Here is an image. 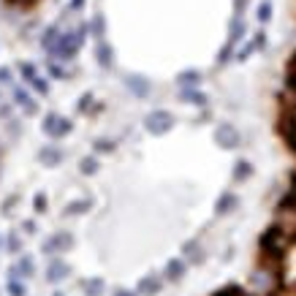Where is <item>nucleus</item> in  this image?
Wrapping results in <instances>:
<instances>
[{
    "label": "nucleus",
    "mask_w": 296,
    "mask_h": 296,
    "mask_svg": "<svg viewBox=\"0 0 296 296\" xmlns=\"http://www.w3.org/2000/svg\"><path fill=\"white\" fill-rule=\"evenodd\" d=\"M280 288V269L261 264L258 269H253L248 277V291L253 296H272Z\"/></svg>",
    "instance_id": "nucleus-1"
},
{
    "label": "nucleus",
    "mask_w": 296,
    "mask_h": 296,
    "mask_svg": "<svg viewBox=\"0 0 296 296\" xmlns=\"http://www.w3.org/2000/svg\"><path fill=\"white\" fill-rule=\"evenodd\" d=\"M272 226H275L288 242H296V193H288V196L280 201Z\"/></svg>",
    "instance_id": "nucleus-2"
},
{
    "label": "nucleus",
    "mask_w": 296,
    "mask_h": 296,
    "mask_svg": "<svg viewBox=\"0 0 296 296\" xmlns=\"http://www.w3.org/2000/svg\"><path fill=\"white\" fill-rule=\"evenodd\" d=\"M84 33H87V25H82L79 30H68V33L60 35V44H57V55L60 60H71V57L79 52V47H82L84 41Z\"/></svg>",
    "instance_id": "nucleus-3"
},
{
    "label": "nucleus",
    "mask_w": 296,
    "mask_h": 296,
    "mask_svg": "<svg viewBox=\"0 0 296 296\" xmlns=\"http://www.w3.org/2000/svg\"><path fill=\"white\" fill-rule=\"evenodd\" d=\"M144 128L150 133H155V136H163V133H169L174 128V117L169 114V111H152L150 117L144 120Z\"/></svg>",
    "instance_id": "nucleus-4"
},
{
    "label": "nucleus",
    "mask_w": 296,
    "mask_h": 296,
    "mask_svg": "<svg viewBox=\"0 0 296 296\" xmlns=\"http://www.w3.org/2000/svg\"><path fill=\"white\" fill-rule=\"evenodd\" d=\"M71 245H74V236L68 234V231H57V234H52L47 242H44V253L55 255V253H62V250H68Z\"/></svg>",
    "instance_id": "nucleus-5"
},
{
    "label": "nucleus",
    "mask_w": 296,
    "mask_h": 296,
    "mask_svg": "<svg viewBox=\"0 0 296 296\" xmlns=\"http://www.w3.org/2000/svg\"><path fill=\"white\" fill-rule=\"evenodd\" d=\"M215 141L223 147V150H236L239 147V133H236L234 125H220L215 131Z\"/></svg>",
    "instance_id": "nucleus-6"
},
{
    "label": "nucleus",
    "mask_w": 296,
    "mask_h": 296,
    "mask_svg": "<svg viewBox=\"0 0 296 296\" xmlns=\"http://www.w3.org/2000/svg\"><path fill=\"white\" fill-rule=\"evenodd\" d=\"M160 288H163V282H160V277H155V275H147V277H141V280H139V285H136V294H139V296H155Z\"/></svg>",
    "instance_id": "nucleus-7"
},
{
    "label": "nucleus",
    "mask_w": 296,
    "mask_h": 296,
    "mask_svg": "<svg viewBox=\"0 0 296 296\" xmlns=\"http://www.w3.org/2000/svg\"><path fill=\"white\" fill-rule=\"evenodd\" d=\"M68 272H71L68 264L60 261V258H55V261L47 266V282H60V280H65V277H68Z\"/></svg>",
    "instance_id": "nucleus-8"
},
{
    "label": "nucleus",
    "mask_w": 296,
    "mask_h": 296,
    "mask_svg": "<svg viewBox=\"0 0 296 296\" xmlns=\"http://www.w3.org/2000/svg\"><path fill=\"white\" fill-rule=\"evenodd\" d=\"M125 84H128V87H131V93H133V95H139V98H147V95H150V82H147L144 76H139V74L125 76Z\"/></svg>",
    "instance_id": "nucleus-9"
},
{
    "label": "nucleus",
    "mask_w": 296,
    "mask_h": 296,
    "mask_svg": "<svg viewBox=\"0 0 296 296\" xmlns=\"http://www.w3.org/2000/svg\"><path fill=\"white\" fill-rule=\"evenodd\" d=\"M60 28H55V25H49L47 33L41 35V47L47 49L49 55H57V44H60Z\"/></svg>",
    "instance_id": "nucleus-10"
},
{
    "label": "nucleus",
    "mask_w": 296,
    "mask_h": 296,
    "mask_svg": "<svg viewBox=\"0 0 296 296\" xmlns=\"http://www.w3.org/2000/svg\"><path fill=\"white\" fill-rule=\"evenodd\" d=\"M179 101H182V104H193V106H204L207 104V95H204L201 90H196V87H182Z\"/></svg>",
    "instance_id": "nucleus-11"
},
{
    "label": "nucleus",
    "mask_w": 296,
    "mask_h": 296,
    "mask_svg": "<svg viewBox=\"0 0 296 296\" xmlns=\"http://www.w3.org/2000/svg\"><path fill=\"white\" fill-rule=\"evenodd\" d=\"M38 160H41L44 166H60L62 150H57V147H44V150L38 152Z\"/></svg>",
    "instance_id": "nucleus-12"
},
{
    "label": "nucleus",
    "mask_w": 296,
    "mask_h": 296,
    "mask_svg": "<svg viewBox=\"0 0 296 296\" xmlns=\"http://www.w3.org/2000/svg\"><path fill=\"white\" fill-rule=\"evenodd\" d=\"M236 204H239V199H236L234 193H223L220 201H218V207H215V212L218 215H228V212H234Z\"/></svg>",
    "instance_id": "nucleus-13"
},
{
    "label": "nucleus",
    "mask_w": 296,
    "mask_h": 296,
    "mask_svg": "<svg viewBox=\"0 0 296 296\" xmlns=\"http://www.w3.org/2000/svg\"><path fill=\"white\" fill-rule=\"evenodd\" d=\"M185 266L187 264L182 258H171V261L166 264V280H179V277L185 275Z\"/></svg>",
    "instance_id": "nucleus-14"
},
{
    "label": "nucleus",
    "mask_w": 296,
    "mask_h": 296,
    "mask_svg": "<svg viewBox=\"0 0 296 296\" xmlns=\"http://www.w3.org/2000/svg\"><path fill=\"white\" fill-rule=\"evenodd\" d=\"M33 272H35V266H33V255H22L19 261H16V266H14V272H11V275L33 277Z\"/></svg>",
    "instance_id": "nucleus-15"
},
{
    "label": "nucleus",
    "mask_w": 296,
    "mask_h": 296,
    "mask_svg": "<svg viewBox=\"0 0 296 296\" xmlns=\"http://www.w3.org/2000/svg\"><path fill=\"white\" fill-rule=\"evenodd\" d=\"M95 60L101 62L104 68H109V65H111V60H114V55H111V47H109V44H104V41H101V44H98V47H95Z\"/></svg>",
    "instance_id": "nucleus-16"
},
{
    "label": "nucleus",
    "mask_w": 296,
    "mask_h": 296,
    "mask_svg": "<svg viewBox=\"0 0 296 296\" xmlns=\"http://www.w3.org/2000/svg\"><path fill=\"white\" fill-rule=\"evenodd\" d=\"M250 174H253V166H250L248 160H236V166H234V179L236 182H245Z\"/></svg>",
    "instance_id": "nucleus-17"
},
{
    "label": "nucleus",
    "mask_w": 296,
    "mask_h": 296,
    "mask_svg": "<svg viewBox=\"0 0 296 296\" xmlns=\"http://www.w3.org/2000/svg\"><path fill=\"white\" fill-rule=\"evenodd\" d=\"M177 82L182 84V87H193V84L201 82V74L199 71H182V74L177 76Z\"/></svg>",
    "instance_id": "nucleus-18"
},
{
    "label": "nucleus",
    "mask_w": 296,
    "mask_h": 296,
    "mask_svg": "<svg viewBox=\"0 0 296 296\" xmlns=\"http://www.w3.org/2000/svg\"><path fill=\"white\" fill-rule=\"evenodd\" d=\"M90 207H93V201H90V199L74 201V204H68V207H65V215H84V212H90Z\"/></svg>",
    "instance_id": "nucleus-19"
},
{
    "label": "nucleus",
    "mask_w": 296,
    "mask_h": 296,
    "mask_svg": "<svg viewBox=\"0 0 296 296\" xmlns=\"http://www.w3.org/2000/svg\"><path fill=\"white\" fill-rule=\"evenodd\" d=\"M182 253H185V255H187V258H190L193 264H199L201 258H204V253H201V250H199V242H187L185 248H182Z\"/></svg>",
    "instance_id": "nucleus-20"
},
{
    "label": "nucleus",
    "mask_w": 296,
    "mask_h": 296,
    "mask_svg": "<svg viewBox=\"0 0 296 296\" xmlns=\"http://www.w3.org/2000/svg\"><path fill=\"white\" fill-rule=\"evenodd\" d=\"M6 291H8V296H25L28 294V285H25L22 280H14V277H11L8 285H6Z\"/></svg>",
    "instance_id": "nucleus-21"
},
{
    "label": "nucleus",
    "mask_w": 296,
    "mask_h": 296,
    "mask_svg": "<svg viewBox=\"0 0 296 296\" xmlns=\"http://www.w3.org/2000/svg\"><path fill=\"white\" fill-rule=\"evenodd\" d=\"M71 128H74V125H71V120L60 117V120H57V125H55V133H52V139H62V136H68Z\"/></svg>",
    "instance_id": "nucleus-22"
},
{
    "label": "nucleus",
    "mask_w": 296,
    "mask_h": 296,
    "mask_svg": "<svg viewBox=\"0 0 296 296\" xmlns=\"http://www.w3.org/2000/svg\"><path fill=\"white\" fill-rule=\"evenodd\" d=\"M87 30L95 35V38H101V35H104V30H106L104 28V16L95 14V16H93V22H87Z\"/></svg>",
    "instance_id": "nucleus-23"
},
{
    "label": "nucleus",
    "mask_w": 296,
    "mask_h": 296,
    "mask_svg": "<svg viewBox=\"0 0 296 296\" xmlns=\"http://www.w3.org/2000/svg\"><path fill=\"white\" fill-rule=\"evenodd\" d=\"M84 288H87V296H101L104 294V280H101V277H93V280L84 282Z\"/></svg>",
    "instance_id": "nucleus-24"
},
{
    "label": "nucleus",
    "mask_w": 296,
    "mask_h": 296,
    "mask_svg": "<svg viewBox=\"0 0 296 296\" xmlns=\"http://www.w3.org/2000/svg\"><path fill=\"white\" fill-rule=\"evenodd\" d=\"M242 33H245V25H242L239 19H234V22H231V35H228V44L234 47V44L242 38Z\"/></svg>",
    "instance_id": "nucleus-25"
},
{
    "label": "nucleus",
    "mask_w": 296,
    "mask_h": 296,
    "mask_svg": "<svg viewBox=\"0 0 296 296\" xmlns=\"http://www.w3.org/2000/svg\"><path fill=\"white\" fill-rule=\"evenodd\" d=\"M19 71H22V79H25V82H35V79H38V74H35V65H33V62H22Z\"/></svg>",
    "instance_id": "nucleus-26"
},
{
    "label": "nucleus",
    "mask_w": 296,
    "mask_h": 296,
    "mask_svg": "<svg viewBox=\"0 0 296 296\" xmlns=\"http://www.w3.org/2000/svg\"><path fill=\"white\" fill-rule=\"evenodd\" d=\"M212 296H248L245 291L239 288V285H226V288H220V291H215Z\"/></svg>",
    "instance_id": "nucleus-27"
},
{
    "label": "nucleus",
    "mask_w": 296,
    "mask_h": 296,
    "mask_svg": "<svg viewBox=\"0 0 296 296\" xmlns=\"http://www.w3.org/2000/svg\"><path fill=\"white\" fill-rule=\"evenodd\" d=\"M79 169H82V174H95L98 171V160L95 158H84L82 163H79Z\"/></svg>",
    "instance_id": "nucleus-28"
},
{
    "label": "nucleus",
    "mask_w": 296,
    "mask_h": 296,
    "mask_svg": "<svg viewBox=\"0 0 296 296\" xmlns=\"http://www.w3.org/2000/svg\"><path fill=\"white\" fill-rule=\"evenodd\" d=\"M14 101H16L19 106H25V104H30L33 98H30V93H28L25 87H16V90H14Z\"/></svg>",
    "instance_id": "nucleus-29"
},
{
    "label": "nucleus",
    "mask_w": 296,
    "mask_h": 296,
    "mask_svg": "<svg viewBox=\"0 0 296 296\" xmlns=\"http://www.w3.org/2000/svg\"><path fill=\"white\" fill-rule=\"evenodd\" d=\"M33 209H35V212H47V193H35Z\"/></svg>",
    "instance_id": "nucleus-30"
},
{
    "label": "nucleus",
    "mask_w": 296,
    "mask_h": 296,
    "mask_svg": "<svg viewBox=\"0 0 296 296\" xmlns=\"http://www.w3.org/2000/svg\"><path fill=\"white\" fill-rule=\"evenodd\" d=\"M30 84H33V90L38 93V95H47V93H49V82H47V79H41V76H38L35 82H30Z\"/></svg>",
    "instance_id": "nucleus-31"
},
{
    "label": "nucleus",
    "mask_w": 296,
    "mask_h": 296,
    "mask_svg": "<svg viewBox=\"0 0 296 296\" xmlns=\"http://www.w3.org/2000/svg\"><path fill=\"white\" fill-rule=\"evenodd\" d=\"M47 68H49V76H55V79H65V76H68L65 71L60 68V65H57V62H49Z\"/></svg>",
    "instance_id": "nucleus-32"
},
{
    "label": "nucleus",
    "mask_w": 296,
    "mask_h": 296,
    "mask_svg": "<svg viewBox=\"0 0 296 296\" xmlns=\"http://www.w3.org/2000/svg\"><path fill=\"white\" fill-rule=\"evenodd\" d=\"M269 16H272V3H261V8H258V19L269 22Z\"/></svg>",
    "instance_id": "nucleus-33"
},
{
    "label": "nucleus",
    "mask_w": 296,
    "mask_h": 296,
    "mask_svg": "<svg viewBox=\"0 0 296 296\" xmlns=\"http://www.w3.org/2000/svg\"><path fill=\"white\" fill-rule=\"evenodd\" d=\"M8 250H11V253H19L22 250V242L16 234H8Z\"/></svg>",
    "instance_id": "nucleus-34"
},
{
    "label": "nucleus",
    "mask_w": 296,
    "mask_h": 296,
    "mask_svg": "<svg viewBox=\"0 0 296 296\" xmlns=\"http://www.w3.org/2000/svg\"><path fill=\"white\" fill-rule=\"evenodd\" d=\"M95 150H98V152H111V150H114V141H106V139H98V141H95Z\"/></svg>",
    "instance_id": "nucleus-35"
},
{
    "label": "nucleus",
    "mask_w": 296,
    "mask_h": 296,
    "mask_svg": "<svg viewBox=\"0 0 296 296\" xmlns=\"http://www.w3.org/2000/svg\"><path fill=\"white\" fill-rule=\"evenodd\" d=\"M90 104H93V95H90V93H84V95L79 98V106H76V109H79V111H87Z\"/></svg>",
    "instance_id": "nucleus-36"
},
{
    "label": "nucleus",
    "mask_w": 296,
    "mask_h": 296,
    "mask_svg": "<svg viewBox=\"0 0 296 296\" xmlns=\"http://www.w3.org/2000/svg\"><path fill=\"white\" fill-rule=\"evenodd\" d=\"M0 82H11V71L8 68H0Z\"/></svg>",
    "instance_id": "nucleus-37"
},
{
    "label": "nucleus",
    "mask_w": 296,
    "mask_h": 296,
    "mask_svg": "<svg viewBox=\"0 0 296 296\" xmlns=\"http://www.w3.org/2000/svg\"><path fill=\"white\" fill-rule=\"evenodd\" d=\"M8 3H11V6H33L35 0H8Z\"/></svg>",
    "instance_id": "nucleus-38"
},
{
    "label": "nucleus",
    "mask_w": 296,
    "mask_h": 296,
    "mask_svg": "<svg viewBox=\"0 0 296 296\" xmlns=\"http://www.w3.org/2000/svg\"><path fill=\"white\" fill-rule=\"evenodd\" d=\"M111 296H136V291H125V288H117Z\"/></svg>",
    "instance_id": "nucleus-39"
},
{
    "label": "nucleus",
    "mask_w": 296,
    "mask_h": 296,
    "mask_svg": "<svg viewBox=\"0 0 296 296\" xmlns=\"http://www.w3.org/2000/svg\"><path fill=\"white\" fill-rule=\"evenodd\" d=\"M84 6V0H71V11H79Z\"/></svg>",
    "instance_id": "nucleus-40"
},
{
    "label": "nucleus",
    "mask_w": 296,
    "mask_h": 296,
    "mask_svg": "<svg viewBox=\"0 0 296 296\" xmlns=\"http://www.w3.org/2000/svg\"><path fill=\"white\" fill-rule=\"evenodd\" d=\"M25 231H28V234H33V231H35V223L28 220V223H25Z\"/></svg>",
    "instance_id": "nucleus-41"
},
{
    "label": "nucleus",
    "mask_w": 296,
    "mask_h": 296,
    "mask_svg": "<svg viewBox=\"0 0 296 296\" xmlns=\"http://www.w3.org/2000/svg\"><path fill=\"white\" fill-rule=\"evenodd\" d=\"M8 111H11V106L3 104V106H0V117H8Z\"/></svg>",
    "instance_id": "nucleus-42"
},
{
    "label": "nucleus",
    "mask_w": 296,
    "mask_h": 296,
    "mask_svg": "<svg viewBox=\"0 0 296 296\" xmlns=\"http://www.w3.org/2000/svg\"><path fill=\"white\" fill-rule=\"evenodd\" d=\"M234 6H236V11H242V8H245V0H236Z\"/></svg>",
    "instance_id": "nucleus-43"
}]
</instances>
